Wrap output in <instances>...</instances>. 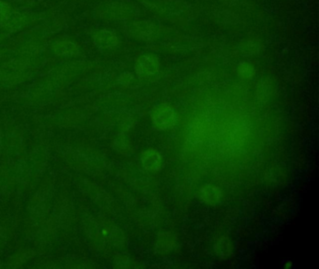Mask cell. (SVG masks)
<instances>
[{
	"label": "cell",
	"mask_w": 319,
	"mask_h": 269,
	"mask_svg": "<svg viewBox=\"0 0 319 269\" xmlns=\"http://www.w3.org/2000/svg\"><path fill=\"white\" fill-rule=\"evenodd\" d=\"M153 125L160 131H167L173 128L177 123V114L173 108L167 104H160L151 112Z\"/></svg>",
	"instance_id": "cell-1"
},
{
	"label": "cell",
	"mask_w": 319,
	"mask_h": 269,
	"mask_svg": "<svg viewBox=\"0 0 319 269\" xmlns=\"http://www.w3.org/2000/svg\"><path fill=\"white\" fill-rule=\"evenodd\" d=\"M160 67L161 64L159 57L152 54H147L138 59L135 71L140 79L154 80L160 74Z\"/></svg>",
	"instance_id": "cell-2"
},
{
	"label": "cell",
	"mask_w": 319,
	"mask_h": 269,
	"mask_svg": "<svg viewBox=\"0 0 319 269\" xmlns=\"http://www.w3.org/2000/svg\"><path fill=\"white\" fill-rule=\"evenodd\" d=\"M140 163L144 170L148 172H159L163 167V157L157 149L144 150L140 154Z\"/></svg>",
	"instance_id": "cell-3"
},
{
	"label": "cell",
	"mask_w": 319,
	"mask_h": 269,
	"mask_svg": "<svg viewBox=\"0 0 319 269\" xmlns=\"http://www.w3.org/2000/svg\"><path fill=\"white\" fill-rule=\"evenodd\" d=\"M199 198L203 204L208 206H216L219 204L223 197V191L217 185L205 183L199 189Z\"/></svg>",
	"instance_id": "cell-4"
},
{
	"label": "cell",
	"mask_w": 319,
	"mask_h": 269,
	"mask_svg": "<svg viewBox=\"0 0 319 269\" xmlns=\"http://www.w3.org/2000/svg\"><path fill=\"white\" fill-rule=\"evenodd\" d=\"M214 251L217 257L226 260L233 254L234 244L228 235H221L215 241Z\"/></svg>",
	"instance_id": "cell-5"
},
{
	"label": "cell",
	"mask_w": 319,
	"mask_h": 269,
	"mask_svg": "<svg viewBox=\"0 0 319 269\" xmlns=\"http://www.w3.org/2000/svg\"><path fill=\"white\" fill-rule=\"evenodd\" d=\"M94 40L96 44L103 48H112L118 42L116 35L108 30H101L97 32L94 36Z\"/></svg>",
	"instance_id": "cell-6"
},
{
	"label": "cell",
	"mask_w": 319,
	"mask_h": 269,
	"mask_svg": "<svg viewBox=\"0 0 319 269\" xmlns=\"http://www.w3.org/2000/svg\"><path fill=\"white\" fill-rule=\"evenodd\" d=\"M256 70L254 66L248 63V62H243L240 63L238 67V74L239 77L243 78H250L255 75Z\"/></svg>",
	"instance_id": "cell-7"
},
{
	"label": "cell",
	"mask_w": 319,
	"mask_h": 269,
	"mask_svg": "<svg viewBox=\"0 0 319 269\" xmlns=\"http://www.w3.org/2000/svg\"><path fill=\"white\" fill-rule=\"evenodd\" d=\"M12 16V8L9 4L0 1V23L7 22Z\"/></svg>",
	"instance_id": "cell-8"
},
{
	"label": "cell",
	"mask_w": 319,
	"mask_h": 269,
	"mask_svg": "<svg viewBox=\"0 0 319 269\" xmlns=\"http://www.w3.org/2000/svg\"><path fill=\"white\" fill-rule=\"evenodd\" d=\"M292 267V262H290V261H286V265H285L284 266V268L286 269H290Z\"/></svg>",
	"instance_id": "cell-9"
}]
</instances>
